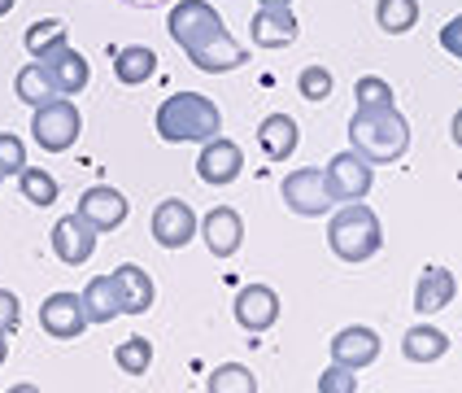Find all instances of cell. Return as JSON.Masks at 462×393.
Listing matches in <instances>:
<instances>
[{
  "mask_svg": "<svg viewBox=\"0 0 462 393\" xmlns=\"http://www.w3.org/2000/svg\"><path fill=\"white\" fill-rule=\"evenodd\" d=\"M192 236H197V214H192V206L180 201V197H166V201L153 210V240L162 249H183Z\"/></svg>",
  "mask_w": 462,
  "mask_h": 393,
  "instance_id": "12",
  "label": "cell"
},
{
  "mask_svg": "<svg viewBox=\"0 0 462 393\" xmlns=\"http://www.w3.org/2000/svg\"><path fill=\"white\" fill-rule=\"evenodd\" d=\"M328 183H332L336 201H362V197L371 192V183H375V166H371L358 149L336 154L332 162H328Z\"/></svg>",
  "mask_w": 462,
  "mask_h": 393,
  "instance_id": "7",
  "label": "cell"
},
{
  "mask_svg": "<svg viewBox=\"0 0 462 393\" xmlns=\"http://www.w3.org/2000/svg\"><path fill=\"white\" fill-rule=\"evenodd\" d=\"M449 136H454V145H458V149H462V109H458V114H454V123H449Z\"/></svg>",
  "mask_w": 462,
  "mask_h": 393,
  "instance_id": "37",
  "label": "cell"
},
{
  "mask_svg": "<svg viewBox=\"0 0 462 393\" xmlns=\"http://www.w3.org/2000/svg\"><path fill=\"white\" fill-rule=\"evenodd\" d=\"M83 131V118H79V105L70 97H52V101L35 105V118H31V136L44 154H66Z\"/></svg>",
  "mask_w": 462,
  "mask_h": 393,
  "instance_id": "4",
  "label": "cell"
},
{
  "mask_svg": "<svg viewBox=\"0 0 462 393\" xmlns=\"http://www.w3.org/2000/svg\"><path fill=\"white\" fill-rule=\"evenodd\" d=\"M26 166V145L14 131H0V175H23Z\"/></svg>",
  "mask_w": 462,
  "mask_h": 393,
  "instance_id": "33",
  "label": "cell"
},
{
  "mask_svg": "<svg viewBox=\"0 0 462 393\" xmlns=\"http://www.w3.org/2000/svg\"><path fill=\"white\" fill-rule=\"evenodd\" d=\"M297 123L288 118V114H266L262 118V127H257V145H262V154L271 157V162H288V157L297 154Z\"/></svg>",
  "mask_w": 462,
  "mask_h": 393,
  "instance_id": "21",
  "label": "cell"
},
{
  "mask_svg": "<svg viewBox=\"0 0 462 393\" xmlns=\"http://www.w3.org/2000/svg\"><path fill=\"white\" fill-rule=\"evenodd\" d=\"M275 319H280V297H275V288L245 285L236 293V323H240L245 332H266V328H275Z\"/></svg>",
  "mask_w": 462,
  "mask_h": 393,
  "instance_id": "13",
  "label": "cell"
},
{
  "mask_svg": "<svg viewBox=\"0 0 462 393\" xmlns=\"http://www.w3.org/2000/svg\"><path fill=\"white\" fill-rule=\"evenodd\" d=\"M440 49L449 52V57H458V61H462V14H458V18H449V23L440 26Z\"/></svg>",
  "mask_w": 462,
  "mask_h": 393,
  "instance_id": "36",
  "label": "cell"
},
{
  "mask_svg": "<svg viewBox=\"0 0 462 393\" xmlns=\"http://www.w3.org/2000/svg\"><path fill=\"white\" fill-rule=\"evenodd\" d=\"M23 44H26V52L40 61L44 52H52L57 44H66V23H61V18H40V23L26 26Z\"/></svg>",
  "mask_w": 462,
  "mask_h": 393,
  "instance_id": "27",
  "label": "cell"
},
{
  "mask_svg": "<svg viewBox=\"0 0 462 393\" xmlns=\"http://www.w3.org/2000/svg\"><path fill=\"white\" fill-rule=\"evenodd\" d=\"M14 5H18V0H0V18H5V14H9Z\"/></svg>",
  "mask_w": 462,
  "mask_h": 393,
  "instance_id": "40",
  "label": "cell"
},
{
  "mask_svg": "<svg viewBox=\"0 0 462 393\" xmlns=\"http://www.w3.org/2000/svg\"><path fill=\"white\" fill-rule=\"evenodd\" d=\"M18 323H23V302H18L9 288H0V332L9 337Z\"/></svg>",
  "mask_w": 462,
  "mask_h": 393,
  "instance_id": "35",
  "label": "cell"
},
{
  "mask_svg": "<svg viewBox=\"0 0 462 393\" xmlns=\"http://www.w3.org/2000/svg\"><path fill=\"white\" fill-rule=\"evenodd\" d=\"M257 5H271V9H280V5H292V0H257Z\"/></svg>",
  "mask_w": 462,
  "mask_h": 393,
  "instance_id": "41",
  "label": "cell"
},
{
  "mask_svg": "<svg viewBox=\"0 0 462 393\" xmlns=\"http://www.w3.org/2000/svg\"><path fill=\"white\" fill-rule=\"evenodd\" d=\"M5 359H9V341H5V332H0V367H5Z\"/></svg>",
  "mask_w": 462,
  "mask_h": 393,
  "instance_id": "39",
  "label": "cell"
},
{
  "mask_svg": "<svg viewBox=\"0 0 462 393\" xmlns=\"http://www.w3.org/2000/svg\"><path fill=\"white\" fill-rule=\"evenodd\" d=\"M166 31H171V40H175L183 52H192L197 44H206L209 35L223 31V18H218V9H214L209 0H183V5L171 9Z\"/></svg>",
  "mask_w": 462,
  "mask_h": 393,
  "instance_id": "6",
  "label": "cell"
},
{
  "mask_svg": "<svg viewBox=\"0 0 462 393\" xmlns=\"http://www.w3.org/2000/svg\"><path fill=\"white\" fill-rule=\"evenodd\" d=\"M14 92H18V101L23 105H44V101H52V97H61L57 92V83H52V75L44 70V61H31V66H23L18 70V79H14Z\"/></svg>",
  "mask_w": 462,
  "mask_h": 393,
  "instance_id": "25",
  "label": "cell"
},
{
  "mask_svg": "<svg viewBox=\"0 0 462 393\" xmlns=\"http://www.w3.org/2000/svg\"><path fill=\"white\" fill-rule=\"evenodd\" d=\"M52 254L66 262V267H83V262L97 254V228L92 223H83L79 214H66V219H57L52 223Z\"/></svg>",
  "mask_w": 462,
  "mask_h": 393,
  "instance_id": "9",
  "label": "cell"
},
{
  "mask_svg": "<svg viewBox=\"0 0 462 393\" xmlns=\"http://www.w3.org/2000/svg\"><path fill=\"white\" fill-rule=\"evenodd\" d=\"M0 180H5V175H0Z\"/></svg>",
  "mask_w": 462,
  "mask_h": 393,
  "instance_id": "42",
  "label": "cell"
},
{
  "mask_svg": "<svg viewBox=\"0 0 462 393\" xmlns=\"http://www.w3.org/2000/svg\"><path fill=\"white\" fill-rule=\"evenodd\" d=\"M280 192H283V206L292 210V214H301V219H323V214L336 210V192H332V183H328V171H319V166L292 171L280 183Z\"/></svg>",
  "mask_w": 462,
  "mask_h": 393,
  "instance_id": "5",
  "label": "cell"
},
{
  "mask_svg": "<svg viewBox=\"0 0 462 393\" xmlns=\"http://www.w3.org/2000/svg\"><path fill=\"white\" fill-rule=\"evenodd\" d=\"M114 288H118V306H123V314H144L157 297L149 271L135 267V262H123V267L114 271Z\"/></svg>",
  "mask_w": 462,
  "mask_h": 393,
  "instance_id": "19",
  "label": "cell"
},
{
  "mask_svg": "<svg viewBox=\"0 0 462 393\" xmlns=\"http://www.w3.org/2000/svg\"><path fill=\"white\" fill-rule=\"evenodd\" d=\"M218 131H223V114L201 92H175L157 105V136L166 145H206Z\"/></svg>",
  "mask_w": 462,
  "mask_h": 393,
  "instance_id": "2",
  "label": "cell"
},
{
  "mask_svg": "<svg viewBox=\"0 0 462 393\" xmlns=\"http://www.w3.org/2000/svg\"><path fill=\"white\" fill-rule=\"evenodd\" d=\"M354 101H358V109H384V105H393V88L380 75H362L354 83Z\"/></svg>",
  "mask_w": 462,
  "mask_h": 393,
  "instance_id": "31",
  "label": "cell"
},
{
  "mask_svg": "<svg viewBox=\"0 0 462 393\" xmlns=\"http://www.w3.org/2000/svg\"><path fill=\"white\" fill-rule=\"evenodd\" d=\"M375 359H380V332L375 328L354 323V328H340L332 337V363H345V367H354V371H362V367H371Z\"/></svg>",
  "mask_w": 462,
  "mask_h": 393,
  "instance_id": "17",
  "label": "cell"
},
{
  "mask_svg": "<svg viewBox=\"0 0 462 393\" xmlns=\"http://www.w3.org/2000/svg\"><path fill=\"white\" fill-rule=\"evenodd\" d=\"M328 245L340 262H366L384 249V228L375 219V210L362 201H345L328 223Z\"/></svg>",
  "mask_w": 462,
  "mask_h": 393,
  "instance_id": "3",
  "label": "cell"
},
{
  "mask_svg": "<svg viewBox=\"0 0 462 393\" xmlns=\"http://www.w3.org/2000/svg\"><path fill=\"white\" fill-rule=\"evenodd\" d=\"M319 393H358V376H354V367L332 363L323 376H319Z\"/></svg>",
  "mask_w": 462,
  "mask_h": 393,
  "instance_id": "34",
  "label": "cell"
},
{
  "mask_svg": "<svg viewBox=\"0 0 462 393\" xmlns=\"http://www.w3.org/2000/svg\"><path fill=\"white\" fill-rule=\"evenodd\" d=\"M254 44L257 49H283V44H292L297 40V18H292V5H280V9H271V5H262L254 14Z\"/></svg>",
  "mask_w": 462,
  "mask_h": 393,
  "instance_id": "18",
  "label": "cell"
},
{
  "mask_svg": "<svg viewBox=\"0 0 462 393\" xmlns=\"http://www.w3.org/2000/svg\"><path fill=\"white\" fill-rule=\"evenodd\" d=\"M40 61H44V70L52 75V83H57V92H61V97H79V92L92 83V66H88V57H83L79 49H70V44H57V49L44 52Z\"/></svg>",
  "mask_w": 462,
  "mask_h": 393,
  "instance_id": "14",
  "label": "cell"
},
{
  "mask_svg": "<svg viewBox=\"0 0 462 393\" xmlns=\"http://www.w3.org/2000/svg\"><path fill=\"white\" fill-rule=\"evenodd\" d=\"M297 92H301L306 101H328V97H332V70L306 66V70L297 75Z\"/></svg>",
  "mask_w": 462,
  "mask_h": 393,
  "instance_id": "32",
  "label": "cell"
},
{
  "mask_svg": "<svg viewBox=\"0 0 462 393\" xmlns=\"http://www.w3.org/2000/svg\"><path fill=\"white\" fill-rule=\"evenodd\" d=\"M240 171H245V154H240L236 140H223V136L206 140V149L197 157V175H201L209 188H227V183H236Z\"/></svg>",
  "mask_w": 462,
  "mask_h": 393,
  "instance_id": "10",
  "label": "cell"
},
{
  "mask_svg": "<svg viewBox=\"0 0 462 393\" xmlns=\"http://www.w3.org/2000/svg\"><path fill=\"white\" fill-rule=\"evenodd\" d=\"M40 328L57 341L83 337V328H88L83 297H79V293H52V297H44V306H40Z\"/></svg>",
  "mask_w": 462,
  "mask_h": 393,
  "instance_id": "11",
  "label": "cell"
},
{
  "mask_svg": "<svg viewBox=\"0 0 462 393\" xmlns=\"http://www.w3.org/2000/svg\"><path fill=\"white\" fill-rule=\"evenodd\" d=\"M123 5H131V9H153V5H162V0H123Z\"/></svg>",
  "mask_w": 462,
  "mask_h": 393,
  "instance_id": "38",
  "label": "cell"
},
{
  "mask_svg": "<svg viewBox=\"0 0 462 393\" xmlns=\"http://www.w3.org/2000/svg\"><path fill=\"white\" fill-rule=\"evenodd\" d=\"M114 363H118V371H123V376H144V371H149V363H153V345H149V337L118 341Z\"/></svg>",
  "mask_w": 462,
  "mask_h": 393,
  "instance_id": "29",
  "label": "cell"
},
{
  "mask_svg": "<svg viewBox=\"0 0 462 393\" xmlns=\"http://www.w3.org/2000/svg\"><path fill=\"white\" fill-rule=\"evenodd\" d=\"M201 236H206V249L214 258H231L240 245H245V223L231 206H214L201 219Z\"/></svg>",
  "mask_w": 462,
  "mask_h": 393,
  "instance_id": "16",
  "label": "cell"
},
{
  "mask_svg": "<svg viewBox=\"0 0 462 393\" xmlns=\"http://www.w3.org/2000/svg\"><path fill=\"white\" fill-rule=\"evenodd\" d=\"M206 389L209 393H257V376L245 363H223V367H214Z\"/></svg>",
  "mask_w": 462,
  "mask_h": 393,
  "instance_id": "28",
  "label": "cell"
},
{
  "mask_svg": "<svg viewBox=\"0 0 462 393\" xmlns=\"http://www.w3.org/2000/svg\"><path fill=\"white\" fill-rule=\"evenodd\" d=\"M188 61L197 70H206V75H227V70H240L249 61V52H245V44H236L227 35V26H223L218 35H209L206 44H197V49L188 52Z\"/></svg>",
  "mask_w": 462,
  "mask_h": 393,
  "instance_id": "15",
  "label": "cell"
},
{
  "mask_svg": "<svg viewBox=\"0 0 462 393\" xmlns=\"http://www.w3.org/2000/svg\"><path fill=\"white\" fill-rule=\"evenodd\" d=\"M349 145L371 166H388V162L406 157V149H411V123L397 114V105L354 109V118H349Z\"/></svg>",
  "mask_w": 462,
  "mask_h": 393,
  "instance_id": "1",
  "label": "cell"
},
{
  "mask_svg": "<svg viewBox=\"0 0 462 393\" xmlns=\"http://www.w3.org/2000/svg\"><path fill=\"white\" fill-rule=\"evenodd\" d=\"M153 75H157V52L153 49H144V44L118 49V57H114V79H118V83L140 88V83H149Z\"/></svg>",
  "mask_w": 462,
  "mask_h": 393,
  "instance_id": "24",
  "label": "cell"
},
{
  "mask_svg": "<svg viewBox=\"0 0 462 393\" xmlns=\"http://www.w3.org/2000/svg\"><path fill=\"white\" fill-rule=\"evenodd\" d=\"M402 354L411 359V363H437L449 354V337L432 328V323H414L411 332L402 337Z\"/></svg>",
  "mask_w": 462,
  "mask_h": 393,
  "instance_id": "23",
  "label": "cell"
},
{
  "mask_svg": "<svg viewBox=\"0 0 462 393\" xmlns=\"http://www.w3.org/2000/svg\"><path fill=\"white\" fill-rule=\"evenodd\" d=\"M454 293H458L454 271H445V267H423V271H419V285H414V311L419 314L445 311V306L454 302Z\"/></svg>",
  "mask_w": 462,
  "mask_h": 393,
  "instance_id": "20",
  "label": "cell"
},
{
  "mask_svg": "<svg viewBox=\"0 0 462 393\" xmlns=\"http://www.w3.org/2000/svg\"><path fill=\"white\" fill-rule=\"evenodd\" d=\"M18 183H23V197L31 206H52L57 201V180H52L44 166H23Z\"/></svg>",
  "mask_w": 462,
  "mask_h": 393,
  "instance_id": "30",
  "label": "cell"
},
{
  "mask_svg": "<svg viewBox=\"0 0 462 393\" xmlns=\"http://www.w3.org/2000/svg\"><path fill=\"white\" fill-rule=\"evenodd\" d=\"M375 23L388 35H406L419 23V0H375Z\"/></svg>",
  "mask_w": 462,
  "mask_h": 393,
  "instance_id": "26",
  "label": "cell"
},
{
  "mask_svg": "<svg viewBox=\"0 0 462 393\" xmlns=\"http://www.w3.org/2000/svg\"><path fill=\"white\" fill-rule=\"evenodd\" d=\"M83 297V314H88V323H114L123 306H118V288H114V276H97V280H88V288L79 293Z\"/></svg>",
  "mask_w": 462,
  "mask_h": 393,
  "instance_id": "22",
  "label": "cell"
},
{
  "mask_svg": "<svg viewBox=\"0 0 462 393\" xmlns=\"http://www.w3.org/2000/svg\"><path fill=\"white\" fill-rule=\"evenodd\" d=\"M127 210L131 201L118 192V188H109V183H97V188H88L83 197H79V219L83 223H92L97 232H114V228H123L127 223Z\"/></svg>",
  "mask_w": 462,
  "mask_h": 393,
  "instance_id": "8",
  "label": "cell"
}]
</instances>
